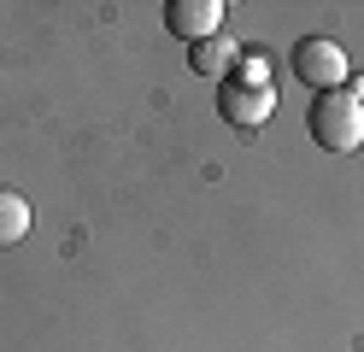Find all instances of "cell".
I'll return each mask as SVG.
<instances>
[{"label":"cell","mask_w":364,"mask_h":352,"mask_svg":"<svg viewBox=\"0 0 364 352\" xmlns=\"http://www.w3.org/2000/svg\"><path fill=\"white\" fill-rule=\"evenodd\" d=\"M306 129L323 153H358L364 147V100L347 88H329V94H311L306 106Z\"/></svg>","instance_id":"obj_1"},{"label":"cell","mask_w":364,"mask_h":352,"mask_svg":"<svg viewBox=\"0 0 364 352\" xmlns=\"http://www.w3.org/2000/svg\"><path fill=\"white\" fill-rule=\"evenodd\" d=\"M294 77H300L311 94H329L353 77L347 53H341V41H323V36H306L300 47H294Z\"/></svg>","instance_id":"obj_2"},{"label":"cell","mask_w":364,"mask_h":352,"mask_svg":"<svg viewBox=\"0 0 364 352\" xmlns=\"http://www.w3.org/2000/svg\"><path fill=\"white\" fill-rule=\"evenodd\" d=\"M165 30L176 41H206V36H223V0H171L165 6Z\"/></svg>","instance_id":"obj_3"},{"label":"cell","mask_w":364,"mask_h":352,"mask_svg":"<svg viewBox=\"0 0 364 352\" xmlns=\"http://www.w3.org/2000/svg\"><path fill=\"white\" fill-rule=\"evenodd\" d=\"M270 106H277V100H270V88H264V82L230 77V88H223V117H235V124H247V129H253V124H264V117H270Z\"/></svg>","instance_id":"obj_4"},{"label":"cell","mask_w":364,"mask_h":352,"mask_svg":"<svg viewBox=\"0 0 364 352\" xmlns=\"http://www.w3.org/2000/svg\"><path fill=\"white\" fill-rule=\"evenodd\" d=\"M30 235V200L18 188H0V247H18Z\"/></svg>","instance_id":"obj_5"},{"label":"cell","mask_w":364,"mask_h":352,"mask_svg":"<svg viewBox=\"0 0 364 352\" xmlns=\"http://www.w3.org/2000/svg\"><path fill=\"white\" fill-rule=\"evenodd\" d=\"M194 70H200V77H223V70H235V41L230 36L194 41Z\"/></svg>","instance_id":"obj_6"}]
</instances>
